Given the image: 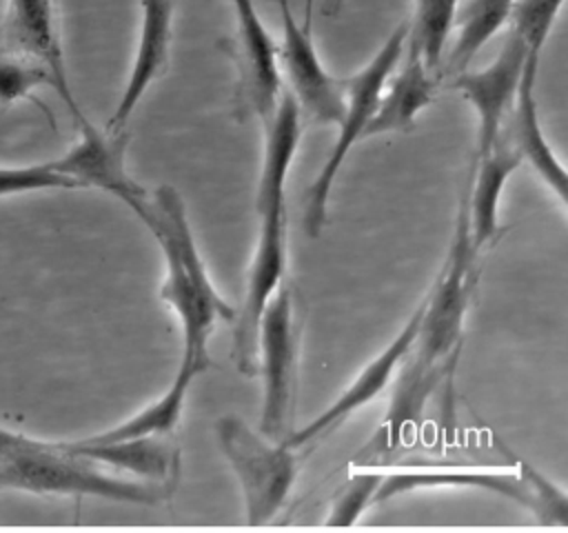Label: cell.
Instances as JSON below:
<instances>
[{"mask_svg":"<svg viewBox=\"0 0 568 533\" xmlns=\"http://www.w3.org/2000/svg\"><path fill=\"white\" fill-rule=\"evenodd\" d=\"M304 118L284 89L275 113L264 124V153L255 193L257 238L248 266L246 293L233 320L231 358L240 373H257V324L260 315L286 278L288 238H286V178L293 167Z\"/></svg>","mask_w":568,"mask_h":533,"instance_id":"6da1fadb","label":"cell"},{"mask_svg":"<svg viewBox=\"0 0 568 533\" xmlns=\"http://www.w3.org/2000/svg\"><path fill=\"white\" fill-rule=\"evenodd\" d=\"M138 220L151 231L164 255L166 275L160 298L173 309L182 326L180 364L202 373L211 364V333L220 322H233L235 309L217 293L209 278L186 218L184 200L175 187L160 184L153 189Z\"/></svg>","mask_w":568,"mask_h":533,"instance_id":"7a4b0ae2","label":"cell"},{"mask_svg":"<svg viewBox=\"0 0 568 533\" xmlns=\"http://www.w3.org/2000/svg\"><path fill=\"white\" fill-rule=\"evenodd\" d=\"M475 260L477 253L470 247L466 198L462 193L455 235L444 266L426 293L422 324L408 353L413 362L406 369L390 406L388 420L393 433H399L402 426L422 411V404L437 384L439 373L446 371L448 360H453L459 349L464 318L475 286Z\"/></svg>","mask_w":568,"mask_h":533,"instance_id":"3957f363","label":"cell"},{"mask_svg":"<svg viewBox=\"0 0 568 533\" xmlns=\"http://www.w3.org/2000/svg\"><path fill=\"white\" fill-rule=\"evenodd\" d=\"M0 477L4 489L36 495L102 497L129 504H158L171 497L158 486L100 466L64 442L40 440L2 424Z\"/></svg>","mask_w":568,"mask_h":533,"instance_id":"277c9868","label":"cell"},{"mask_svg":"<svg viewBox=\"0 0 568 533\" xmlns=\"http://www.w3.org/2000/svg\"><path fill=\"white\" fill-rule=\"evenodd\" d=\"M406 36H408V20L399 22L390 36L384 40V44L377 49V53L351 78L344 80V91H346V109L342 120L337 122V140L308 184L304 193V229L311 238H317L324 222H326V209H328V195L333 189V182L337 180V173L348 158L351 149L364 140L366 127L377 109L382 89L397 67L404 47H406Z\"/></svg>","mask_w":568,"mask_h":533,"instance_id":"5b68a950","label":"cell"},{"mask_svg":"<svg viewBox=\"0 0 568 533\" xmlns=\"http://www.w3.org/2000/svg\"><path fill=\"white\" fill-rule=\"evenodd\" d=\"M215 440L240 482L246 520L251 524L271 520L295 484L300 469L295 449L253 431L231 413L217 418Z\"/></svg>","mask_w":568,"mask_h":533,"instance_id":"8992f818","label":"cell"},{"mask_svg":"<svg viewBox=\"0 0 568 533\" xmlns=\"http://www.w3.org/2000/svg\"><path fill=\"white\" fill-rule=\"evenodd\" d=\"M300 333L293 293L282 282L266 302L257 324V371H262L264 391L260 433L271 440H284L293 431Z\"/></svg>","mask_w":568,"mask_h":533,"instance_id":"52a82bcc","label":"cell"},{"mask_svg":"<svg viewBox=\"0 0 568 533\" xmlns=\"http://www.w3.org/2000/svg\"><path fill=\"white\" fill-rule=\"evenodd\" d=\"M475 489L488 491L508 500H515L539 517H548L550 522L566 524L568 509L566 495L559 493L552 484H546L535 469L521 466V471H488V469H457V466H428V469H397L382 475V482L375 493V502H386L404 493H413L419 489Z\"/></svg>","mask_w":568,"mask_h":533,"instance_id":"ba28073f","label":"cell"},{"mask_svg":"<svg viewBox=\"0 0 568 533\" xmlns=\"http://www.w3.org/2000/svg\"><path fill=\"white\" fill-rule=\"evenodd\" d=\"M282 20V40L277 60L282 80L288 82V93L295 100L302 118L315 124H337L346 109L344 80L331 76L322 64L311 38V29L297 22L291 2L277 0Z\"/></svg>","mask_w":568,"mask_h":533,"instance_id":"9c48e42d","label":"cell"},{"mask_svg":"<svg viewBox=\"0 0 568 533\" xmlns=\"http://www.w3.org/2000/svg\"><path fill=\"white\" fill-rule=\"evenodd\" d=\"M80 138L51 164L67 175L75 189H100L120 200L135 218L146 207L149 191L126 171L129 133L98 129L82 115L75 120Z\"/></svg>","mask_w":568,"mask_h":533,"instance_id":"30bf717a","label":"cell"},{"mask_svg":"<svg viewBox=\"0 0 568 533\" xmlns=\"http://www.w3.org/2000/svg\"><path fill=\"white\" fill-rule=\"evenodd\" d=\"M235 11V67L237 111L255 118L262 127L275 113L284 80L277 60V42L266 31L253 0H231Z\"/></svg>","mask_w":568,"mask_h":533,"instance_id":"8fae6325","label":"cell"},{"mask_svg":"<svg viewBox=\"0 0 568 533\" xmlns=\"http://www.w3.org/2000/svg\"><path fill=\"white\" fill-rule=\"evenodd\" d=\"M528 44L524 38L508 29L499 53L490 64L479 71H462L450 80V89L457 91L477 115V151L475 158L486 155L513 109L515 93L528 60Z\"/></svg>","mask_w":568,"mask_h":533,"instance_id":"7c38bea8","label":"cell"},{"mask_svg":"<svg viewBox=\"0 0 568 533\" xmlns=\"http://www.w3.org/2000/svg\"><path fill=\"white\" fill-rule=\"evenodd\" d=\"M424 304H426V298L417 304V309L413 311L408 322L399 329V333L357 373V378L344 389V393L331 406H326L306 426L293 429L282 442L288 444L291 449L300 451L302 446H306V444L315 442L317 438L326 435L328 431L337 429L344 420H348L353 413H357L368 402H373L393 382L397 369L408 358V353L415 344L419 324H422Z\"/></svg>","mask_w":568,"mask_h":533,"instance_id":"4fadbf2b","label":"cell"},{"mask_svg":"<svg viewBox=\"0 0 568 533\" xmlns=\"http://www.w3.org/2000/svg\"><path fill=\"white\" fill-rule=\"evenodd\" d=\"M0 51L24 53L47 64L58 84L55 93L67 104L73 120L84 115L69 84L53 0H7L0 20Z\"/></svg>","mask_w":568,"mask_h":533,"instance_id":"5bb4252c","label":"cell"},{"mask_svg":"<svg viewBox=\"0 0 568 533\" xmlns=\"http://www.w3.org/2000/svg\"><path fill=\"white\" fill-rule=\"evenodd\" d=\"M175 4L178 0H140L138 47L122 95L106 122L109 131H124L149 87L164 76L171 58Z\"/></svg>","mask_w":568,"mask_h":533,"instance_id":"9a60e30c","label":"cell"},{"mask_svg":"<svg viewBox=\"0 0 568 533\" xmlns=\"http://www.w3.org/2000/svg\"><path fill=\"white\" fill-rule=\"evenodd\" d=\"M64 444L113 473L146 482L166 491L169 495L173 493L180 477V446L171 440V433L102 444H89L80 440Z\"/></svg>","mask_w":568,"mask_h":533,"instance_id":"2e32d148","label":"cell"},{"mask_svg":"<svg viewBox=\"0 0 568 533\" xmlns=\"http://www.w3.org/2000/svg\"><path fill=\"white\" fill-rule=\"evenodd\" d=\"M541 53L530 51L528 60L524 64V73L515 93L513 109L501 127V133L508 138V142L519 151L521 160L530 162V167L537 171V175L555 191V195L566 204V171L561 162L557 160L550 142L544 135L539 111H537V73H539Z\"/></svg>","mask_w":568,"mask_h":533,"instance_id":"e0dca14e","label":"cell"},{"mask_svg":"<svg viewBox=\"0 0 568 533\" xmlns=\"http://www.w3.org/2000/svg\"><path fill=\"white\" fill-rule=\"evenodd\" d=\"M439 78L442 76L433 71L422 60V56L404 47L397 67L382 89L377 109L366 127L364 138L410 131L417 115L433 102Z\"/></svg>","mask_w":568,"mask_h":533,"instance_id":"ac0fdd59","label":"cell"},{"mask_svg":"<svg viewBox=\"0 0 568 533\" xmlns=\"http://www.w3.org/2000/svg\"><path fill=\"white\" fill-rule=\"evenodd\" d=\"M519 151L504 133L497 135L493 149L477 158L473 182L464 189L468 238L473 251L479 255L497 235V207L508 178L521 167Z\"/></svg>","mask_w":568,"mask_h":533,"instance_id":"d6986e66","label":"cell"},{"mask_svg":"<svg viewBox=\"0 0 568 533\" xmlns=\"http://www.w3.org/2000/svg\"><path fill=\"white\" fill-rule=\"evenodd\" d=\"M517 0H466L455 13V40L448 53L446 71L450 76L468 69L470 60L495 38L510 20Z\"/></svg>","mask_w":568,"mask_h":533,"instance_id":"ffe728a7","label":"cell"},{"mask_svg":"<svg viewBox=\"0 0 568 533\" xmlns=\"http://www.w3.org/2000/svg\"><path fill=\"white\" fill-rule=\"evenodd\" d=\"M200 373H195L193 369L180 364L175 378L171 380L169 389L153 400L151 404H146L142 411H138L135 415H131L129 420L82 438L80 442H89V444H102V442H115V440H129V438H142V435H166L173 431V426L180 422L182 418V409L186 402V393L193 384V380Z\"/></svg>","mask_w":568,"mask_h":533,"instance_id":"44dd1931","label":"cell"},{"mask_svg":"<svg viewBox=\"0 0 568 533\" xmlns=\"http://www.w3.org/2000/svg\"><path fill=\"white\" fill-rule=\"evenodd\" d=\"M457 7L459 0H415L408 20L406 49L422 56V60L437 73L442 71L444 47L453 33Z\"/></svg>","mask_w":568,"mask_h":533,"instance_id":"7402d4cb","label":"cell"},{"mask_svg":"<svg viewBox=\"0 0 568 533\" xmlns=\"http://www.w3.org/2000/svg\"><path fill=\"white\" fill-rule=\"evenodd\" d=\"M42 87L58 91L55 78L47 64L24 53L0 51V107L36 100L33 93Z\"/></svg>","mask_w":568,"mask_h":533,"instance_id":"603a6c76","label":"cell"},{"mask_svg":"<svg viewBox=\"0 0 568 533\" xmlns=\"http://www.w3.org/2000/svg\"><path fill=\"white\" fill-rule=\"evenodd\" d=\"M566 0H517L510 13V29L517 31L530 51L544 53L552 24Z\"/></svg>","mask_w":568,"mask_h":533,"instance_id":"cb8c5ba5","label":"cell"},{"mask_svg":"<svg viewBox=\"0 0 568 533\" xmlns=\"http://www.w3.org/2000/svg\"><path fill=\"white\" fill-rule=\"evenodd\" d=\"M382 475L384 473H379L377 469L355 471L342 486L337 500L333 502L326 524L328 526H351L371 504H375V493L382 482Z\"/></svg>","mask_w":568,"mask_h":533,"instance_id":"d4e9b609","label":"cell"},{"mask_svg":"<svg viewBox=\"0 0 568 533\" xmlns=\"http://www.w3.org/2000/svg\"><path fill=\"white\" fill-rule=\"evenodd\" d=\"M49 189H75L73 182L51 164V160L38 164L0 167V198Z\"/></svg>","mask_w":568,"mask_h":533,"instance_id":"484cf974","label":"cell"},{"mask_svg":"<svg viewBox=\"0 0 568 533\" xmlns=\"http://www.w3.org/2000/svg\"><path fill=\"white\" fill-rule=\"evenodd\" d=\"M313 9H315V0H304V16H302V24L306 29H311L313 24Z\"/></svg>","mask_w":568,"mask_h":533,"instance_id":"4316f807","label":"cell"},{"mask_svg":"<svg viewBox=\"0 0 568 533\" xmlns=\"http://www.w3.org/2000/svg\"><path fill=\"white\" fill-rule=\"evenodd\" d=\"M342 2H344V0H324V11H326L328 16H333V13L339 11Z\"/></svg>","mask_w":568,"mask_h":533,"instance_id":"83f0119b","label":"cell"},{"mask_svg":"<svg viewBox=\"0 0 568 533\" xmlns=\"http://www.w3.org/2000/svg\"><path fill=\"white\" fill-rule=\"evenodd\" d=\"M0 491H4V486H2V477H0Z\"/></svg>","mask_w":568,"mask_h":533,"instance_id":"f1b7e54d","label":"cell"}]
</instances>
